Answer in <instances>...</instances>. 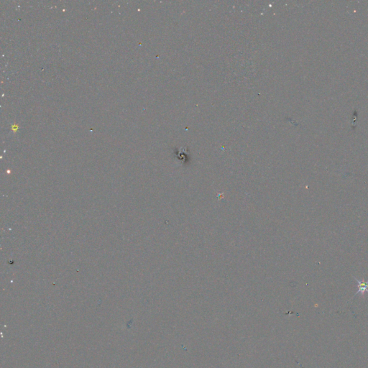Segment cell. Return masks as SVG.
I'll use <instances>...</instances> for the list:
<instances>
[{
	"label": "cell",
	"mask_w": 368,
	"mask_h": 368,
	"mask_svg": "<svg viewBox=\"0 0 368 368\" xmlns=\"http://www.w3.org/2000/svg\"><path fill=\"white\" fill-rule=\"evenodd\" d=\"M356 281L358 283V291L356 293V294H358L360 293L362 295L365 294V292H368V282H365L364 280H359L357 278H355Z\"/></svg>",
	"instance_id": "cell-1"
}]
</instances>
